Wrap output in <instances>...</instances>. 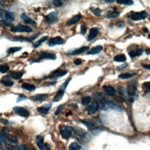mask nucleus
Returning <instances> with one entry per match:
<instances>
[{"mask_svg": "<svg viewBox=\"0 0 150 150\" xmlns=\"http://www.w3.org/2000/svg\"><path fill=\"white\" fill-rule=\"evenodd\" d=\"M57 59V55L55 53L49 51H40L34 54L32 57L28 59V62L30 64L39 62L42 60H55Z\"/></svg>", "mask_w": 150, "mask_h": 150, "instance_id": "obj_1", "label": "nucleus"}, {"mask_svg": "<svg viewBox=\"0 0 150 150\" xmlns=\"http://www.w3.org/2000/svg\"><path fill=\"white\" fill-rule=\"evenodd\" d=\"M40 34V32L34 34V35L30 36V37H24V36H8L7 38L12 40V41L14 42H31L37 38Z\"/></svg>", "mask_w": 150, "mask_h": 150, "instance_id": "obj_2", "label": "nucleus"}, {"mask_svg": "<svg viewBox=\"0 0 150 150\" xmlns=\"http://www.w3.org/2000/svg\"><path fill=\"white\" fill-rule=\"evenodd\" d=\"M81 122L85 126H86L93 135H98L101 131L97 127L94 122L91 120H81Z\"/></svg>", "mask_w": 150, "mask_h": 150, "instance_id": "obj_3", "label": "nucleus"}, {"mask_svg": "<svg viewBox=\"0 0 150 150\" xmlns=\"http://www.w3.org/2000/svg\"><path fill=\"white\" fill-rule=\"evenodd\" d=\"M67 73V71L66 70H63L61 69H57L55 71H53L50 73L46 77H45V79H50L53 80V81L57 80L58 79L66 75Z\"/></svg>", "mask_w": 150, "mask_h": 150, "instance_id": "obj_4", "label": "nucleus"}, {"mask_svg": "<svg viewBox=\"0 0 150 150\" xmlns=\"http://www.w3.org/2000/svg\"><path fill=\"white\" fill-rule=\"evenodd\" d=\"M10 31L12 32L31 33L32 32V29L28 26L24 25L21 24H18L15 26H12L10 30Z\"/></svg>", "mask_w": 150, "mask_h": 150, "instance_id": "obj_5", "label": "nucleus"}, {"mask_svg": "<svg viewBox=\"0 0 150 150\" xmlns=\"http://www.w3.org/2000/svg\"><path fill=\"white\" fill-rule=\"evenodd\" d=\"M127 17L131 18L134 21H140L147 18V13L145 11L137 12H131L130 13H128Z\"/></svg>", "mask_w": 150, "mask_h": 150, "instance_id": "obj_6", "label": "nucleus"}, {"mask_svg": "<svg viewBox=\"0 0 150 150\" xmlns=\"http://www.w3.org/2000/svg\"><path fill=\"white\" fill-rule=\"evenodd\" d=\"M3 22L5 25H9L15 21V15L13 13L9 11H5L2 15Z\"/></svg>", "mask_w": 150, "mask_h": 150, "instance_id": "obj_7", "label": "nucleus"}, {"mask_svg": "<svg viewBox=\"0 0 150 150\" xmlns=\"http://www.w3.org/2000/svg\"><path fill=\"white\" fill-rule=\"evenodd\" d=\"M73 131V128L70 126H62L60 127V133L64 139H69L71 136Z\"/></svg>", "mask_w": 150, "mask_h": 150, "instance_id": "obj_8", "label": "nucleus"}, {"mask_svg": "<svg viewBox=\"0 0 150 150\" xmlns=\"http://www.w3.org/2000/svg\"><path fill=\"white\" fill-rule=\"evenodd\" d=\"M57 21H58L57 12L55 11L50 12L45 18V22L49 25H52L55 24Z\"/></svg>", "mask_w": 150, "mask_h": 150, "instance_id": "obj_9", "label": "nucleus"}, {"mask_svg": "<svg viewBox=\"0 0 150 150\" xmlns=\"http://www.w3.org/2000/svg\"><path fill=\"white\" fill-rule=\"evenodd\" d=\"M64 39L61 36L51 38L49 40L48 46L49 47H53L56 45H61L64 44Z\"/></svg>", "mask_w": 150, "mask_h": 150, "instance_id": "obj_10", "label": "nucleus"}, {"mask_svg": "<svg viewBox=\"0 0 150 150\" xmlns=\"http://www.w3.org/2000/svg\"><path fill=\"white\" fill-rule=\"evenodd\" d=\"M13 110L22 117H28L30 116V112L27 109L22 107H14L13 108Z\"/></svg>", "mask_w": 150, "mask_h": 150, "instance_id": "obj_11", "label": "nucleus"}, {"mask_svg": "<svg viewBox=\"0 0 150 150\" xmlns=\"http://www.w3.org/2000/svg\"><path fill=\"white\" fill-rule=\"evenodd\" d=\"M49 97L48 94H38L34 95L30 98V99L33 102H42L45 101Z\"/></svg>", "mask_w": 150, "mask_h": 150, "instance_id": "obj_12", "label": "nucleus"}, {"mask_svg": "<svg viewBox=\"0 0 150 150\" xmlns=\"http://www.w3.org/2000/svg\"><path fill=\"white\" fill-rule=\"evenodd\" d=\"M99 107V103L97 102H93L91 104L86 107V110L87 112L89 115H92L98 111Z\"/></svg>", "mask_w": 150, "mask_h": 150, "instance_id": "obj_13", "label": "nucleus"}, {"mask_svg": "<svg viewBox=\"0 0 150 150\" xmlns=\"http://www.w3.org/2000/svg\"><path fill=\"white\" fill-rule=\"evenodd\" d=\"M52 104L51 103H47L41 107H39L37 108V110L40 114H42L44 115L48 114L49 111L50 110Z\"/></svg>", "mask_w": 150, "mask_h": 150, "instance_id": "obj_14", "label": "nucleus"}, {"mask_svg": "<svg viewBox=\"0 0 150 150\" xmlns=\"http://www.w3.org/2000/svg\"><path fill=\"white\" fill-rule=\"evenodd\" d=\"M89 49V46H83L79 49H76L72 50H69L68 51V53H69L70 54H71V55H78V54H81L84 53L85 52L87 51Z\"/></svg>", "mask_w": 150, "mask_h": 150, "instance_id": "obj_15", "label": "nucleus"}, {"mask_svg": "<svg viewBox=\"0 0 150 150\" xmlns=\"http://www.w3.org/2000/svg\"><path fill=\"white\" fill-rule=\"evenodd\" d=\"M127 91L129 96H134L136 94V92H137V86L135 85V84L131 83V84L128 85L127 88Z\"/></svg>", "mask_w": 150, "mask_h": 150, "instance_id": "obj_16", "label": "nucleus"}, {"mask_svg": "<svg viewBox=\"0 0 150 150\" xmlns=\"http://www.w3.org/2000/svg\"><path fill=\"white\" fill-rule=\"evenodd\" d=\"M99 30L98 28H92L90 30L89 34L88 35L87 40L88 42H90L91 40H93L95 38H96L99 34Z\"/></svg>", "mask_w": 150, "mask_h": 150, "instance_id": "obj_17", "label": "nucleus"}, {"mask_svg": "<svg viewBox=\"0 0 150 150\" xmlns=\"http://www.w3.org/2000/svg\"><path fill=\"white\" fill-rule=\"evenodd\" d=\"M20 17H21V20H23L24 21V22H25L26 24H29L33 26L36 25V22L34 20H33L32 18H31L30 17H29L26 14H25V13H22V14H21Z\"/></svg>", "mask_w": 150, "mask_h": 150, "instance_id": "obj_18", "label": "nucleus"}, {"mask_svg": "<svg viewBox=\"0 0 150 150\" xmlns=\"http://www.w3.org/2000/svg\"><path fill=\"white\" fill-rule=\"evenodd\" d=\"M81 18H82V16H81V15L80 14V13H79V14L75 15L74 17H73L72 18H71V19L68 20L66 22V24L68 26H71V25H75L76 23H77L81 19Z\"/></svg>", "mask_w": 150, "mask_h": 150, "instance_id": "obj_19", "label": "nucleus"}, {"mask_svg": "<svg viewBox=\"0 0 150 150\" xmlns=\"http://www.w3.org/2000/svg\"><path fill=\"white\" fill-rule=\"evenodd\" d=\"M65 90L63 89H62L61 88H59L58 91L56 93V95L54 96V97L53 98V102H58L60 100H61L64 96L65 94Z\"/></svg>", "mask_w": 150, "mask_h": 150, "instance_id": "obj_20", "label": "nucleus"}, {"mask_svg": "<svg viewBox=\"0 0 150 150\" xmlns=\"http://www.w3.org/2000/svg\"><path fill=\"white\" fill-rule=\"evenodd\" d=\"M1 83L4 86L6 87H11L13 85V82L12 80L9 77V76H5L1 78Z\"/></svg>", "mask_w": 150, "mask_h": 150, "instance_id": "obj_21", "label": "nucleus"}, {"mask_svg": "<svg viewBox=\"0 0 150 150\" xmlns=\"http://www.w3.org/2000/svg\"><path fill=\"white\" fill-rule=\"evenodd\" d=\"M24 71H11L9 73L10 76L12 77V79L14 80H20L21 79L24 75Z\"/></svg>", "mask_w": 150, "mask_h": 150, "instance_id": "obj_22", "label": "nucleus"}, {"mask_svg": "<svg viewBox=\"0 0 150 150\" xmlns=\"http://www.w3.org/2000/svg\"><path fill=\"white\" fill-rule=\"evenodd\" d=\"M103 49V47L101 45H97L93 47L86 54H96L99 53Z\"/></svg>", "mask_w": 150, "mask_h": 150, "instance_id": "obj_23", "label": "nucleus"}, {"mask_svg": "<svg viewBox=\"0 0 150 150\" xmlns=\"http://www.w3.org/2000/svg\"><path fill=\"white\" fill-rule=\"evenodd\" d=\"M48 38H49L48 36H45L44 37H42L41 39H40L39 40H37L36 42L34 43L32 45V47L33 48H37L39 47L44 42H46V40L48 39Z\"/></svg>", "mask_w": 150, "mask_h": 150, "instance_id": "obj_24", "label": "nucleus"}, {"mask_svg": "<svg viewBox=\"0 0 150 150\" xmlns=\"http://www.w3.org/2000/svg\"><path fill=\"white\" fill-rule=\"evenodd\" d=\"M104 91L105 92V93L108 96H113L115 94V89H114V87H113L112 86H104Z\"/></svg>", "mask_w": 150, "mask_h": 150, "instance_id": "obj_25", "label": "nucleus"}, {"mask_svg": "<svg viewBox=\"0 0 150 150\" xmlns=\"http://www.w3.org/2000/svg\"><path fill=\"white\" fill-rule=\"evenodd\" d=\"M22 88L30 92L34 91L36 90V86L30 83H24L22 85Z\"/></svg>", "mask_w": 150, "mask_h": 150, "instance_id": "obj_26", "label": "nucleus"}, {"mask_svg": "<svg viewBox=\"0 0 150 150\" xmlns=\"http://www.w3.org/2000/svg\"><path fill=\"white\" fill-rule=\"evenodd\" d=\"M120 15V12L117 11H108L106 17L107 18H117Z\"/></svg>", "mask_w": 150, "mask_h": 150, "instance_id": "obj_27", "label": "nucleus"}, {"mask_svg": "<svg viewBox=\"0 0 150 150\" xmlns=\"http://www.w3.org/2000/svg\"><path fill=\"white\" fill-rule=\"evenodd\" d=\"M8 131H9V130L7 127H4L3 128L1 129V133H0V137H1V138L3 141H5V140L7 137V136L9 135Z\"/></svg>", "mask_w": 150, "mask_h": 150, "instance_id": "obj_28", "label": "nucleus"}, {"mask_svg": "<svg viewBox=\"0 0 150 150\" xmlns=\"http://www.w3.org/2000/svg\"><path fill=\"white\" fill-rule=\"evenodd\" d=\"M107 108H110L112 109H113V110H116V111H118V112H121V108L120 107H119L118 106L113 103H110V102H107Z\"/></svg>", "mask_w": 150, "mask_h": 150, "instance_id": "obj_29", "label": "nucleus"}, {"mask_svg": "<svg viewBox=\"0 0 150 150\" xmlns=\"http://www.w3.org/2000/svg\"><path fill=\"white\" fill-rule=\"evenodd\" d=\"M114 61L117 62H124L126 61V57L123 54H118V55L116 56L114 58Z\"/></svg>", "mask_w": 150, "mask_h": 150, "instance_id": "obj_30", "label": "nucleus"}, {"mask_svg": "<svg viewBox=\"0 0 150 150\" xmlns=\"http://www.w3.org/2000/svg\"><path fill=\"white\" fill-rule=\"evenodd\" d=\"M90 10L91 12L93 13L94 15H96L97 17H100L101 15V12L102 11L100 9L98 8H95V7H90Z\"/></svg>", "mask_w": 150, "mask_h": 150, "instance_id": "obj_31", "label": "nucleus"}, {"mask_svg": "<svg viewBox=\"0 0 150 150\" xmlns=\"http://www.w3.org/2000/svg\"><path fill=\"white\" fill-rule=\"evenodd\" d=\"M22 48L21 47H11L7 50V53H14L20 51Z\"/></svg>", "mask_w": 150, "mask_h": 150, "instance_id": "obj_32", "label": "nucleus"}, {"mask_svg": "<svg viewBox=\"0 0 150 150\" xmlns=\"http://www.w3.org/2000/svg\"><path fill=\"white\" fill-rule=\"evenodd\" d=\"M136 75V73H123V74H120L118 76V77L122 79H130L134 76Z\"/></svg>", "mask_w": 150, "mask_h": 150, "instance_id": "obj_33", "label": "nucleus"}, {"mask_svg": "<svg viewBox=\"0 0 150 150\" xmlns=\"http://www.w3.org/2000/svg\"><path fill=\"white\" fill-rule=\"evenodd\" d=\"M9 70V67L8 65H0V73H5Z\"/></svg>", "mask_w": 150, "mask_h": 150, "instance_id": "obj_34", "label": "nucleus"}, {"mask_svg": "<svg viewBox=\"0 0 150 150\" xmlns=\"http://www.w3.org/2000/svg\"><path fill=\"white\" fill-rule=\"evenodd\" d=\"M91 101V98L89 96H86L84 97L81 99V104L83 106H86Z\"/></svg>", "mask_w": 150, "mask_h": 150, "instance_id": "obj_35", "label": "nucleus"}, {"mask_svg": "<svg viewBox=\"0 0 150 150\" xmlns=\"http://www.w3.org/2000/svg\"><path fill=\"white\" fill-rule=\"evenodd\" d=\"M117 3L120 4H124L126 5H132L134 4V2L131 0H125V1H118Z\"/></svg>", "mask_w": 150, "mask_h": 150, "instance_id": "obj_36", "label": "nucleus"}, {"mask_svg": "<svg viewBox=\"0 0 150 150\" xmlns=\"http://www.w3.org/2000/svg\"><path fill=\"white\" fill-rule=\"evenodd\" d=\"M87 30V28L86 25H81L80 26V34L83 35H85L86 33Z\"/></svg>", "mask_w": 150, "mask_h": 150, "instance_id": "obj_37", "label": "nucleus"}, {"mask_svg": "<svg viewBox=\"0 0 150 150\" xmlns=\"http://www.w3.org/2000/svg\"><path fill=\"white\" fill-rule=\"evenodd\" d=\"M69 150H79V145L76 143H72L69 146Z\"/></svg>", "mask_w": 150, "mask_h": 150, "instance_id": "obj_38", "label": "nucleus"}, {"mask_svg": "<svg viewBox=\"0 0 150 150\" xmlns=\"http://www.w3.org/2000/svg\"><path fill=\"white\" fill-rule=\"evenodd\" d=\"M52 3L53 5H54L57 7H60L63 5L62 2L60 1V0H54V1L52 2Z\"/></svg>", "mask_w": 150, "mask_h": 150, "instance_id": "obj_39", "label": "nucleus"}, {"mask_svg": "<svg viewBox=\"0 0 150 150\" xmlns=\"http://www.w3.org/2000/svg\"><path fill=\"white\" fill-rule=\"evenodd\" d=\"M65 106V104H61V105H60L59 106H58V108H57V109L56 110V111H55V112H54V115H55V116L58 115V114L60 113V112H61V110H62L63 108Z\"/></svg>", "mask_w": 150, "mask_h": 150, "instance_id": "obj_40", "label": "nucleus"}, {"mask_svg": "<svg viewBox=\"0 0 150 150\" xmlns=\"http://www.w3.org/2000/svg\"><path fill=\"white\" fill-rule=\"evenodd\" d=\"M38 147L40 149V150H47L46 148L45 144H44V142L38 143Z\"/></svg>", "mask_w": 150, "mask_h": 150, "instance_id": "obj_41", "label": "nucleus"}, {"mask_svg": "<svg viewBox=\"0 0 150 150\" xmlns=\"http://www.w3.org/2000/svg\"><path fill=\"white\" fill-rule=\"evenodd\" d=\"M26 98H26V96H24V95H20V96L18 98V99H17V102L18 103V102H22V101L26 100Z\"/></svg>", "mask_w": 150, "mask_h": 150, "instance_id": "obj_42", "label": "nucleus"}, {"mask_svg": "<svg viewBox=\"0 0 150 150\" xmlns=\"http://www.w3.org/2000/svg\"><path fill=\"white\" fill-rule=\"evenodd\" d=\"M36 140L37 143L44 142V138L42 137L41 135H38L36 138Z\"/></svg>", "mask_w": 150, "mask_h": 150, "instance_id": "obj_43", "label": "nucleus"}, {"mask_svg": "<svg viewBox=\"0 0 150 150\" xmlns=\"http://www.w3.org/2000/svg\"><path fill=\"white\" fill-rule=\"evenodd\" d=\"M81 63H82V61H81L80 59H76L74 61V64L76 66L80 65Z\"/></svg>", "mask_w": 150, "mask_h": 150, "instance_id": "obj_44", "label": "nucleus"}, {"mask_svg": "<svg viewBox=\"0 0 150 150\" xmlns=\"http://www.w3.org/2000/svg\"><path fill=\"white\" fill-rule=\"evenodd\" d=\"M18 150H28V148L26 145L22 144L19 147Z\"/></svg>", "mask_w": 150, "mask_h": 150, "instance_id": "obj_45", "label": "nucleus"}, {"mask_svg": "<svg viewBox=\"0 0 150 150\" xmlns=\"http://www.w3.org/2000/svg\"><path fill=\"white\" fill-rule=\"evenodd\" d=\"M129 55L131 58H134L135 57H137V53H136V51H131L129 52Z\"/></svg>", "mask_w": 150, "mask_h": 150, "instance_id": "obj_46", "label": "nucleus"}, {"mask_svg": "<svg viewBox=\"0 0 150 150\" xmlns=\"http://www.w3.org/2000/svg\"><path fill=\"white\" fill-rule=\"evenodd\" d=\"M3 8H4V5L1 2H0V17H2L3 13H4Z\"/></svg>", "mask_w": 150, "mask_h": 150, "instance_id": "obj_47", "label": "nucleus"}, {"mask_svg": "<svg viewBox=\"0 0 150 150\" xmlns=\"http://www.w3.org/2000/svg\"><path fill=\"white\" fill-rule=\"evenodd\" d=\"M143 86L144 87L147 88V89L150 90V81H147V82H145L143 84Z\"/></svg>", "mask_w": 150, "mask_h": 150, "instance_id": "obj_48", "label": "nucleus"}, {"mask_svg": "<svg viewBox=\"0 0 150 150\" xmlns=\"http://www.w3.org/2000/svg\"><path fill=\"white\" fill-rule=\"evenodd\" d=\"M143 50L141 49H138L137 50H136V53H137V56H140L143 54Z\"/></svg>", "mask_w": 150, "mask_h": 150, "instance_id": "obj_49", "label": "nucleus"}, {"mask_svg": "<svg viewBox=\"0 0 150 150\" xmlns=\"http://www.w3.org/2000/svg\"><path fill=\"white\" fill-rule=\"evenodd\" d=\"M142 66H143V67L144 68H145V69H147L150 71V65L145 64V65H143Z\"/></svg>", "mask_w": 150, "mask_h": 150, "instance_id": "obj_50", "label": "nucleus"}, {"mask_svg": "<svg viewBox=\"0 0 150 150\" xmlns=\"http://www.w3.org/2000/svg\"><path fill=\"white\" fill-rule=\"evenodd\" d=\"M117 25L118 26V27H123L124 26V24L123 22H118Z\"/></svg>", "mask_w": 150, "mask_h": 150, "instance_id": "obj_51", "label": "nucleus"}, {"mask_svg": "<svg viewBox=\"0 0 150 150\" xmlns=\"http://www.w3.org/2000/svg\"><path fill=\"white\" fill-rule=\"evenodd\" d=\"M143 32H144V33H148V30L147 28H145V27H144V28H143Z\"/></svg>", "mask_w": 150, "mask_h": 150, "instance_id": "obj_52", "label": "nucleus"}, {"mask_svg": "<svg viewBox=\"0 0 150 150\" xmlns=\"http://www.w3.org/2000/svg\"><path fill=\"white\" fill-rule=\"evenodd\" d=\"M45 145H46V149H47V150H49V149H50V144L46 143V144H45Z\"/></svg>", "mask_w": 150, "mask_h": 150, "instance_id": "obj_53", "label": "nucleus"}, {"mask_svg": "<svg viewBox=\"0 0 150 150\" xmlns=\"http://www.w3.org/2000/svg\"><path fill=\"white\" fill-rule=\"evenodd\" d=\"M127 64H124V65H121V66L118 67L117 68H118V69H119V68H124V67H127Z\"/></svg>", "mask_w": 150, "mask_h": 150, "instance_id": "obj_54", "label": "nucleus"}, {"mask_svg": "<svg viewBox=\"0 0 150 150\" xmlns=\"http://www.w3.org/2000/svg\"><path fill=\"white\" fill-rule=\"evenodd\" d=\"M71 106H72V107H73V108H74L75 109H77V108H78V106H77L76 104H71Z\"/></svg>", "mask_w": 150, "mask_h": 150, "instance_id": "obj_55", "label": "nucleus"}, {"mask_svg": "<svg viewBox=\"0 0 150 150\" xmlns=\"http://www.w3.org/2000/svg\"><path fill=\"white\" fill-rule=\"evenodd\" d=\"M145 53H146L147 54H150V48L147 49L146 50H145Z\"/></svg>", "mask_w": 150, "mask_h": 150, "instance_id": "obj_56", "label": "nucleus"}, {"mask_svg": "<svg viewBox=\"0 0 150 150\" xmlns=\"http://www.w3.org/2000/svg\"><path fill=\"white\" fill-rule=\"evenodd\" d=\"M2 147H3V140L1 137H0V148H1Z\"/></svg>", "mask_w": 150, "mask_h": 150, "instance_id": "obj_57", "label": "nucleus"}, {"mask_svg": "<svg viewBox=\"0 0 150 150\" xmlns=\"http://www.w3.org/2000/svg\"><path fill=\"white\" fill-rule=\"evenodd\" d=\"M106 3H113L114 2V1H113V0H112V1H105Z\"/></svg>", "mask_w": 150, "mask_h": 150, "instance_id": "obj_58", "label": "nucleus"}, {"mask_svg": "<svg viewBox=\"0 0 150 150\" xmlns=\"http://www.w3.org/2000/svg\"><path fill=\"white\" fill-rule=\"evenodd\" d=\"M149 39H150V34H149Z\"/></svg>", "mask_w": 150, "mask_h": 150, "instance_id": "obj_59", "label": "nucleus"}, {"mask_svg": "<svg viewBox=\"0 0 150 150\" xmlns=\"http://www.w3.org/2000/svg\"><path fill=\"white\" fill-rule=\"evenodd\" d=\"M2 62V61L1 60H0V62Z\"/></svg>", "mask_w": 150, "mask_h": 150, "instance_id": "obj_60", "label": "nucleus"}]
</instances>
